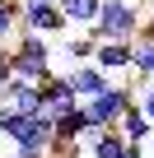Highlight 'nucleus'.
I'll return each mask as SVG.
<instances>
[{
	"label": "nucleus",
	"mask_w": 154,
	"mask_h": 158,
	"mask_svg": "<svg viewBox=\"0 0 154 158\" xmlns=\"http://www.w3.org/2000/svg\"><path fill=\"white\" fill-rule=\"evenodd\" d=\"M140 5L135 0H103L98 5V19L84 28L94 42H108V37H121V42H131L135 37V28H140Z\"/></svg>",
	"instance_id": "f257e3e1"
},
{
	"label": "nucleus",
	"mask_w": 154,
	"mask_h": 158,
	"mask_svg": "<svg viewBox=\"0 0 154 158\" xmlns=\"http://www.w3.org/2000/svg\"><path fill=\"white\" fill-rule=\"evenodd\" d=\"M131 102H135V84H117V79H112L103 93L84 98V116H89V126H117Z\"/></svg>",
	"instance_id": "f03ea898"
},
{
	"label": "nucleus",
	"mask_w": 154,
	"mask_h": 158,
	"mask_svg": "<svg viewBox=\"0 0 154 158\" xmlns=\"http://www.w3.org/2000/svg\"><path fill=\"white\" fill-rule=\"evenodd\" d=\"M19 23H24V28H37V33H47V37H56V33L70 28L56 0H19Z\"/></svg>",
	"instance_id": "7ed1b4c3"
},
{
	"label": "nucleus",
	"mask_w": 154,
	"mask_h": 158,
	"mask_svg": "<svg viewBox=\"0 0 154 158\" xmlns=\"http://www.w3.org/2000/svg\"><path fill=\"white\" fill-rule=\"evenodd\" d=\"M65 79H70V89H75V98H94V93H103L108 84H112V74L89 56V60H75V70H65Z\"/></svg>",
	"instance_id": "20e7f679"
},
{
	"label": "nucleus",
	"mask_w": 154,
	"mask_h": 158,
	"mask_svg": "<svg viewBox=\"0 0 154 158\" xmlns=\"http://www.w3.org/2000/svg\"><path fill=\"white\" fill-rule=\"evenodd\" d=\"M131 51H135V37H131V42H121V37L94 42V60H98L108 74H121V70H131Z\"/></svg>",
	"instance_id": "39448f33"
},
{
	"label": "nucleus",
	"mask_w": 154,
	"mask_h": 158,
	"mask_svg": "<svg viewBox=\"0 0 154 158\" xmlns=\"http://www.w3.org/2000/svg\"><path fill=\"white\" fill-rule=\"evenodd\" d=\"M0 107H14V112H42V93H37V84H28V79H10V84L0 89Z\"/></svg>",
	"instance_id": "423d86ee"
},
{
	"label": "nucleus",
	"mask_w": 154,
	"mask_h": 158,
	"mask_svg": "<svg viewBox=\"0 0 154 158\" xmlns=\"http://www.w3.org/2000/svg\"><path fill=\"white\" fill-rule=\"evenodd\" d=\"M10 65H14V79H28V84H42L51 74V56H28V51H14V47H10Z\"/></svg>",
	"instance_id": "0eeeda50"
},
{
	"label": "nucleus",
	"mask_w": 154,
	"mask_h": 158,
	"mask_svg": "<svg viewBox=\"0 0 154 158\" xmlns=\"http://www.w3.org/2000/svg\"><path fill=\"white\" fill-rule=\"evenodd\" d=\"M126 144H131V139H126L117 126H103L84 149H89V158H121V153H126Z\"/></svg>",
	"instance_id": "6e6552de"
},
{
	"label": "nucleus",
	"mask_w": 154,
	"mask_h": 158,
	"mask_svg": "<svg viewBox=\"0 0 154 158\" xmlns=\"http://www.w3.org/2000/svg\"><path fill=\"white\" fill-rule=\"evenodd\" d=\"M117 130L126 135V139H140V144H149L154 139V121L140 112V102H131L126 112H121V121H117Z\"/></svg>",
	"instance_id": "1a4fd4ad"
},
{
	"label": "nucleus",
	"mask_w": 154,
	"mask_h": 158,
	"mask_svg": "<svg viewBox=\"0 0 154 158\" xmlns=\"http://www.w3.org/2000/svg\"><path fill=\"white\" fill-rule=\"evenodd\" d=\"M56 5H61V14H65L70 28H89L98 19V5H103V0H56Z\"/></svg>",
	"instance_id": "9d476101"
},
{
	"label": "nucleus",
	"mask_w": 154,
	"mask_h": 158,
	"mask_svg": "<svg viewBox=\"0 0 154 158\" xmlns=\"http://www.w3.org/2000/svg\"><path fill=\"white\" fill-rule=\"evenodd\" d=\"M131 70H135V79H154V42L135 37V51H131Z\"/></svg>",
	"instance_id": "9b49d317"
},
{
	"label": "nucleus",
	"mask_w": 154,
	"mask_h": 158,
	"mask_svg": "<svg viewBox=\"0 0 154 158\" xmlns=\"http://www.w3.org/2000/svg\"><path fill=\"white\" fill-rule=\"evenodd\" d=\"M19 33V0H0V47Z\"/></svg>",
	"instance_id": "f8f14e48"
},
{
	"label": "nucleus",
	"mask_w": 154,
	"mask_h": 158,
	"mask_svg": "<svg viewBox=\"0 0 154 158\" xmlns=\"http://www.w3.org/2000/svg\"><path fill=\"white\" fill-rule=\"evenodd\" d=\"M65 56L70 60H89L94 56V37L84 33V37H65Z\"/></svg>",
	"instance_id": "ddd939ff"
},
{
	"label": "nucleus",
	"mask_w": 154,
	"mask_h": 158,
	"mask_svg": "<svg viewBox=\"0 0 154 158\" xmlns=\"http://www.w3.org/2000/svg\"><path fill=\"white\" fill-rule=\"evenodd\" d=\"M135 102H140V112L154 121V79H135Z\"/></svg>",
	"instance_id": "4468645a"
},
{
	"label": "nucleus",
	"mask_w": 154,
	"mask_h": 158,
	"mask_svg": "<svg viewBox=\"0 0 154 158\" xmlns=\"http://www.w3.org/2000/svg\"><path fill=\"white\" fill-rule=\"evenodd\" d=\"M75 102H80V98H56V102H42V116H47V121H56V116H65Z\"/></svg>",
	"instance_id": "2eb2a0df"
},
{
	"label": "nucleus",
	"mask_w": 154,
	"mask_h": 158,
	"mask_svg": "<svg viewBox=\"0 0 154 158\" xmlns=\"http://www.w3.org/2000/svg\"><path fill=\"white\" fill-rule=\"evenodd\" d=\"M14 79V65H10V47H0V89Z\"/></svg>",
	"instance_id": "dca6fc26"
},
{
	"label": "nucleus",
	"mask_w": 154,
	"mask_h": 158,
	"mask_svg": "<svg viewBox=\"0 0 154 158\" xmlns=\"http://www.w3.org/2000/svg\"><path fill=\"white\" fill-rule=\"evenodd\" d=\"M121 158H145V144H140V139H131V144H126V153H121Z\"/></svg>",
	"instance_id": "f3484780"
},
{
	"label": "nucleus",
	"mask_w": 154,
	"mask_h": 158,
	"mask_svg": "<svg viewBox=\"0 0 154 158\" xmlns=\"http://www.w3.org/2000/svg\"><path fill=\"white\" fill-rule=\"evenodd\" d=\"M149 14H154V0H149Z\"/></svg>",
	"instance_id": "a211bd4d"
},
{
	"label": "nucleus",
	"mask_w": 154,
	"mask_h": 158,
	"mask_svg": "<svg viewBox=\"0 0 154 158\" xmlns=\"http://www.w3.org/2000/svg\"><path fill=\"white\" fill-rule=\"evenodd\" d=\"M0 153H5V149H0Z\"/></svg>",
	"instance_id": "6ab92c4d"
},
{
	"label": "nucleus",
	"mask_w": 154,
	"mask_h": 158,
	"mask_svg": "<svg viewBox=\"0 0 154 158\" xmlns=\"http://www.w3.org/2000/svg\"><path fill=\"white\" fill-rule=\"evenodd\" d=\"M145 5H149V0H145Z\"/></svg>",
	"instance_id": "aec40b11"
},
{
	"label": "nucleus",
	"mask_w": 154,
	"mask_h": 158,
	"mask_svg": "<svg viewBox=\"0 0 154 158\" xmlns=\"http://www.w3.org/2000/svg\"><path fill=\"white\" fill-rule=\"evenodd\" d=\"M149 144H154V139H149Z\"/></svg>",
	"instance_id": "412c9836"
}]
</instances>
